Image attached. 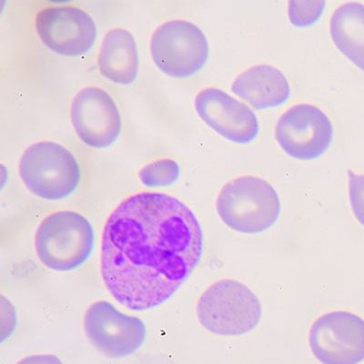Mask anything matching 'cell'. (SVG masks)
<instances>
[{
	"label": "cell",
	"mask_w": 364,
	"mask_h": 364,
	"mask_svg": "<svg viewBox=\"0 0 364 364\" xmlns=\"http://www.w3.org/2000/svg\"><path fill=\"white\" fill-rule=\"evenodd\" d=\"M203 252V230L186 204L168 194L136 193L107 220L100 271L119 304L146 311L176 294Z\"/></svg>",
	"instance_id": "cell-1"
},
{
	"label": "cell",
	"mask_w": 364,
	"mask_h": 364,
	"mask_svg": "<svg viewBox=\"0 0 364 364\" xmlns=\"http://www.w3.org/2000/svg\"><path fill=\"white\" fill-rule=\"evenodd\" d=\"M197 318L210 333L224 337L249 333L261 321V301L248 286L232 279H220L201 294Z\"/></svg>",
	"instance_id": "cell-2"
},
{
	"label": "cell",
	"mask_w": 364,
	"mask_h": 364,
	"mask_svg": "<svg viewBox=\"0 0 364 364\" xmlns=\"http://www.w3.org/2000/svg\"><path fill=\"white\" fill-rule=\"evenodd\" d=\"M218 215L230 229L245 234L265 232L274 225L281 201L268 181L242 176L227 182L218 195Z\"/></svg>",
	"instance_id": "cell-3"
},
{
	"label": "cell",
	"mask_w": 364,
	"mask_h": 364,
	"mask_svg": "<svg viewBox=\"0 0 364 364\" xmlns=\"http://www.w3.org/2000/svg\"><path fill=\"white\" fill-rule=\"evenodd\" d=\"M94 230L89 220L71 210L46 217L35 236L38 258L55 272H71L89 259L94 247Z\"/></svg>",
	"instance_id": "cell-4"
},
{
	"label": "cell",
	"mask_w": 364,
	"mask_h": 364,
	"mask_svg": "<svg viewBox=\"0 0 364 364\" xmlns=\"http://www.w3.org/2000/svg\"><path fill=\"white\" fill-rule=\"evenodd\" d=\"M25 186L41 199L70 197L80 183L79 162L64 146L52 141L34 143L26 149L18 165Z\"/></svg>",
	"instance_id": "cell-5"
},
{
	"label": "cell",
	"mask_w": 364,
	"mask_h": 364,
	"mask_svg": "<svg viewBox=\"0 0 364 364\" xmlns=\"http://www.w3.org/2000/svg\"><path fill=\"white\" fill-rule=\"evenodd\" d=\"M151 55L162 73L186 79L199 73L206 64L209 44L198 26L175 19L156 29L151 41Z\"/></svg>",
	"instance_id": "cell-6"
},
{
	"label": "cell",
	"mask_w": 364,
	"mask_h": 364,
	"mask_svg": "<svg viewBox=\"0 0 364 364\" xmlns=\"http://www.w3.org/2000/svg\"><path fill=\"white\" fill-rule=\"evenodd\" d=\"M309 346L318 362L355 364L364 360V320L350 311L318 317L309 331Z\"/></svg>",
	"instance_id": "cell-7"
},
{
	"label": "cell",
	"mask_w": 364,
	"mask_h": 364,
	"mask_svg": "<svg viewBox=\"0 0 364 364\" xmlns=\"http://www.w3.org/2000/svg\"><path fill=\"white\" fill-rule=\"evenodd\" d=\"M84 330L90 343L110 358L132 355L146 339L141 318L122 314L106 301L94 302L87 309Z\"/></svg>",
	"instance_id": "cell-8"
},
{
	"label": "cell",
	"mask_w": 364,
	"mask_h": 364,
	"mask_svg": "<svg viewBox=\"0 0 364 364\" xmlns=\"http://www.w3.org/2000/svg\"><path fill=\"white\" fill-rule=\"evenodd\" d=\"M35 28L48 50L65 57L82 56L97 40L95 22L75 6H46L36 15Z\"/></svg>",
	"instance_id": "cell-9"
},
{
	"label": "cell",
	"mask_w": 364,
	"mask_h": 364,
	"mask_svg": "<svg viewBox=\"0 0 364 364\" xmlns=\"http://www.w3.org/2000/svg\"><path fill=\"white\" fill-rule=\"evenodd\" d=\"M333 128L323 110L298 104L285 112L275 129L276 141L286 154L299 161H313L329 149Z\"/></svg>",
	"instance_id": "cell-10"
},
{
	"label": "cell",
	"mask_w": 364,
	"mask_h": 364,
	"mask_svg": "<svg viewBox=\"0 0 364 364\" xmlns=\"http://www.w3.org/2000/svg\"><path fill=\"white\" fill-rule=\"evenodd\" d=\"M70 115L77 136L89 147L109 148L122 132L118 107L112 96L100 87L80 90L71 104Z\"/></svg>",
	"instance_id": "cell-11"
},
{
	"label": "cell",
	"mask_w": 364,
	"mask_h": 364,
	"mask_svg": "<svg viewBox=\"0 0 364 364\" xmlns=\"http://www.w3.org/2000/svg\"><path fill=\"white\" fill-rule=\"evenodd\" d=\"M194 105L205 124L228 141L248 144L258 136L259 122L255 112L223 90L209 87L200 91Z\"/></svg>",
	"instance_id": "cell-12"
},
{
	"label": "cell",
	"mask_w": 364,
	"mask_h": 364,
	"mask_svg": "<svg viewBox=\"0 0 364 364\" xmlns=\"http://www.w3.org/2000/svg\"><path fill=\"white\" fill-rule=\"evenodd\" d=\"M236 96L259 110L276 108L291 95L287 77L272 65H257L240 73L232 85Z\"/></svg>",
	"instance_id": "cell-13"
},
{
	"label": "cell",
	"mask_w": 364,
	"mask_h": 364,
	"mask_svg": "<svg viewBox=\"0 0 364 364\" xmlns=\"http://www.w3.org/2000/svg\"><path fill=\"white\" fill-rule=\"evenodd\" d=\"M139 54L134 37L124 28H114L104 38L97 58L100 74L120 85L134 82L139 73Z\"/></svg>",
	"instance_id": "cell-14"
},
{
	"label": "cell",
	"mask_w": 364,
	"mask_h": 364,
	"mask_svg": "<svg viewBox=\"0 0 364 364\" xmlns=\"http://www.w3.org/2000/svg\"><path fill=\"white\" fill-rule=\"evenodd\" d=\"M330 31L338 50L364 71V6L359 2L340 6L331 16Z\"/></svg>",
	"instance_id": "cell-15"
},
{
	"label": "cell",
	"mask_w": 364,
	"mask_h": 364,
	"mask_svg": "<svg viewBox=\"0 0 364 364\" xmlns=\"http://www.w3.org/2000/svg\"><path fill=\"white\" fill-rule=\"evenodd\" d=\"M180 173V166L176 161L161 159L144 166L139 172V178L146 187L164 188L174 184Z\"/></svg>",
	"instance_id": "cell-16"
},
{
	"label": "cell",
	"mask_w": 364,
	"mask_h": 364,
	"mask_svg": "<svg viewBox=\"0 0 364 364\" xmlns=\"http://www.w3.org/2000/svg\"><path fill=\"white\" fill-rule=\"evenodd\" d=\"M325 4V1H290L288 6L289 19L295 27H309L320 19Z\"/></svg>",
	"instance_id": "cell-17"
},
{
	"label": "cell",
	"mask_w": 364,
	"mask_h": 364,
	"mask_svg": "<svg viewBox=\"0 0 364 364\" xmlns=\"http://www.w3.org/2000/svg\"><path fill=\"white\" fill-rule=\"evenodd\" d=\"M348 181L350 207L356 220L364 227V175L349 170Z\"/></svg>",
	"instance_id": "cell-18"
}]
</instances>
